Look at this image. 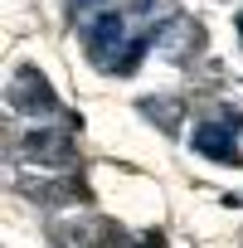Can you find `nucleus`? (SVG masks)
<instances>
[{"mask_svg": "<svg viewBox=\"0 0 243 248\" xmlns=\"http://www.w3.org/2000/svg\"><path fill=\"white\" fill-rule=\"evenodd\" d=\"M122 34H127V20H122V10H102V15L92 20V34H88V54H92L97 63H117L112 54H117Z\"/></svg>", "mask_w": 243, "mask_h": 248, "instance_id": "4", "label": "nucleus"}, {"mask_svg": "<svg viewBox=\"0 0 243 248\" xmlns=\"http://www.w3.org/2000/svg\"><path fill=\"white\" fill-rule=\"evenodd\" d=\"M10 102H15L25 117H39V112H59V97H54L49 78H44V73H34V68H20V78L10 83Z\"/></svg>", "mask_w": 243, "mask_h": 248, "instance_id": "2", "label": "nucleus"}, {"mask_svg": "<svg viewBox=\"0 0 243 248\" xmlns=\"http://www.w3.org/2000/svg\"><path fill=\"white\" fill-rule=\"evenodd\" d=\"M195 151L214 166H238V146H233V122H195Z\"/></svg>", "mask_w": 243, "mask_h": 248, "instance_id": "1", "label": "nucleus"}, {"mask_svg": "<svg viewBox=\"0 0 243 248\" xmlns=\"http://www.w3.org/2000/svg\"><path fill=\"white\" fill-rule=\"evenodd\" d=\"M141 112L161 122V132H175V127H180V117H185V107H180V102H170V97H146V102H141Z\"/></svg>", "mask_w": 243, "mask_h": 248, "instance_id": "5", "label": "nucleus"}, {"mask_svg": "<svg viewBox=\"0 0 243 248\" xmlns=\"http://www.w3.org/2000/svg\"><path fill=\"white\" fill-rule=\"evenodd\" d=\"M25 161H44V166H68L73 161V141L63 137V132H44V127H34V132H25Z\"/></svg>", "mask_w": 243, "mask_h": 248, "instance_id": "3", "label": "nucleus"}, {"mask_svg": "<svg viewBox=\"0 0 243 248\" xmlns=\"http://www.w3.org/2000/svg\"><path fill=\"white\" fill-rule=\"evenodd\" d=\"M97 5H102V0H68V10H73V20H78V15H92Z\"/></svg>", "mask_w": 243, "mask_h": 248, "instance_id": "6", "label": "nucleus"}]
</instances>
